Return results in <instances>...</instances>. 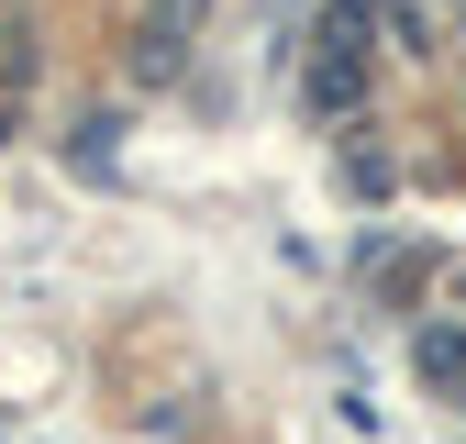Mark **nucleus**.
<instances>
[{
	"label": "nucleus",
	"mask_w": 466,
	"mask_h": 444,
	"mask_svg": "<svg viewBox=\"0 0 466 444\" xmlns=\"http://www.w3.org/2000/svg\"><path fill=\"white\" fill-rule=\"evenodd\" d=\"M189 34H200V0H156V23H145V56H134V67H145V78H167Z\"/></svg>",
	"instance_id": "obj_1"
},
{
	"label": "nucleus",
	"mask_w": 466,
	"mask_h": 444,
	"mask_svg": "<svg viewBox=\"0 0 466 444\" xmlns=\"http://www.w3.org/2000/svg\"><path fill=\"white\" fill-rule=\"evenodd\" d=\"M311 100H322V111H356V100H367V67H356V45H322V67H311Z\"/></svg>",
	"instance_id": "obj_2"
},
{
	"label": "nucleus",
	"mask_w": 466,
	"mask_h": 444,
	"mask_svg": "<svg viewBox=\"0 0 466 444\" xmlns=\"http://www.w3.org/2000/svg\"><path fill=\"white\" fill-rule=\"evenodd\" d=\"M411 367H422L433 388H466V333H455V322H433L422 345H411Z\"/></svg>",
	"instance_id": "obj_3"
}]
</instances>
